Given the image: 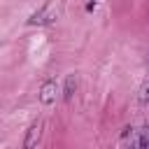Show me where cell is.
I'll use <instances>...</instances> for the list:
<instances>
[{"instance_id":"cell-1","label":"cell","mask_w":149,"mask_h":149,"mask_svg":"<svg viewBox=\"0 0 149 149\" xmlns=\"http://www.w3.org/2000/svg\"><path fill=\"white\" fill-rule=\"evenodd\" d=\"M42 137V121H35L30 123V128L26 130V137H23V149H35L37 142Z\"/></svg>"},{"instance_id":"cell-2","label":"cell","mask_w":149,"mask_h":149,"mask_svg":"<svg viewBox=\"0 0 149 149\" xmlns=\"http://www.w3.org/2000/svg\"><path fill=\"white\" fill-rule=\"evenodd\" d=\"M56 93H58V84L54 79H47L42 84V88H40V102L42 105H51L56 100Z\"/></svg>"},{"instance_id":"cell-3","label":"cell","mask_w":149,"mask_h":149,"mask_svg":"<svg viewBox=\"0 0 149 149\" xmlns=\"http://www.w3.org/2000/svg\"><path fill=\"white\" fill-rule=\"evenodd\" d=\"M54 19H56V14H54L49 7H44V9L35 12V14L30 16V23H37V26H49V23H54Z\"/></svg>"},{"instance_id":"cell-4","label":"cell","mask_w":149,"mask_h":149,"mask_svg":"<svg viewBox=\"0 0 149 149\" xmlns=\"http://www.w3.org/2000/svg\"><path fill=\"white\" fill-rule=\"evenodd\" d=\"M74 91H77V74H68L65 86H63V100H72Z\"/></svg>"},{"instance_id":"cell-5","label":"cell","mask_w":149,"mask_h":149,"mask_svg":"<svg viewBox=\"0 0 149 149\" xmlns=\"http://www.w3.org/2000/svg\"><path fill=\"white\" fill-rule=\"evenodd\" d=\"M137 100H140L142 105H149V79L142 84V88H140V93H137Z\"/></svg>"},{"instance_id":"cell-6","label":"cell","mask_w":149,"mask_h":149,"mask_svg":"<svg viewBox=\"0 0 149 149\" xmlns=\"http://www.w3.org/2000/svg\"><path fill=\"white\" fill-rule=\"evenodd\" d=\"M135 137L140 140V142H144V144H149V123L147 126H142L137 133H135Z\"/></svg>"}]
</instances>
